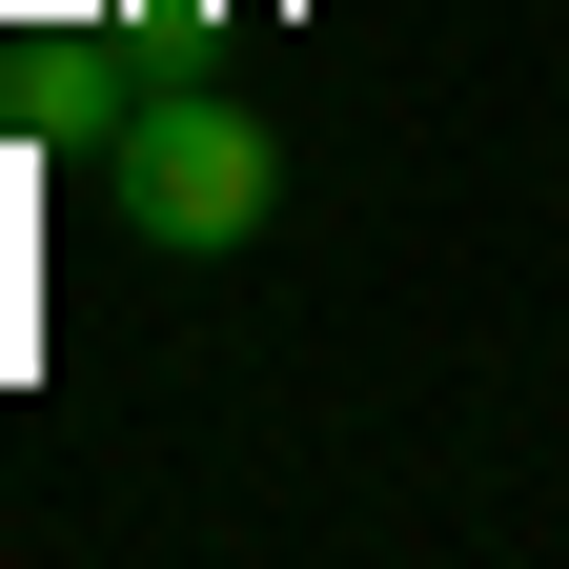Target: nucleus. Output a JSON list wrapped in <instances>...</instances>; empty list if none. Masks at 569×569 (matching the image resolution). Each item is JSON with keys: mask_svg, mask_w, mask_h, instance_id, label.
<instances>
[{"mask_svg": "<svg viewBox=\"0 0 569 569\" xmlns=\"http://www.w3.org/2000/svg\"><path fill=\"white\" fill-rule=\"evenodd\" d=\"M102 163H122V224H142V244H183V264L264 244V203H284V142H264L224 82H142V122L102 142Z\"/></svg>", "mask_w": 569, "mask_h": 569, "instance_id": "obj_1", "label": "nucleus"}]
</instances>
